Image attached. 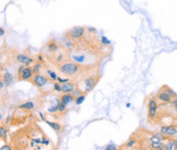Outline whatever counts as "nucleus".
<instances>
[{
  "instance_id": "1",
  "label": "nucleus",
  "mask_w": 177,
  "mask_h": 150,
  "mask_svg": "<svg viewBox=\"0 0 177 150\" xmlns=\"http://www.w3.org/2000/svg\"><path fill=\"white\" fill-rule=\"evenodd\" d=\"M10 142L14 149H54L52 142L34 120L11 134Z\"/></svg>"
},
{
  "instance_id": "2",
  "label": "nucleus",
  "mask_w": 177,
  "mask_h": 150,
  "mask_svg": "<svg viewBox=\"0 0 177 150\" xmlns=\"http://www.w3.org/2000/svg\"><path fill=\"white\" fill-rule=\"evenodd\" d=\"M101 76L98 73V67H95L93 69H91L90 72H88L87 74H85L82 78L79 79L77 83V88L80 89L83 93L88 94L90 91H92L94 89V87L99 82Z\"/></svg>"
},
{
  "instance_id": "3",
  "label": "nucleus",
  "mask_w": 177,
  "mask_h": 150,
  "mask_svg": "<svg viewBox=\"0 0 177 150\" xmlns=\"http://www.w3.org/2000/svg\"><path fill=\"white\" fill-rule=\"evenodd\" d=\"M33 117H34V115L31 110H27V109H24V108H21L17 106L11 115L9 126L10 127H18L23 124L31 122Z\"/></svg>"
},
{
  "instance_id": "4",
  "label": "nucleus",
  "mask_w": 177,
  "mask_h": 150,
  "mask_svg": "<svg viewBox=\"0 0 177 150\" xmlns=\"http://www.w3.org/2000/svg\"><path fill=\"white\" fill-rule=\"evenodd\" d=\"M176 97V94L168 86H163L156 95V99L162 103H171L172 100Z\"/></svg>"
},
{
  "instance_id": "5",
  "label": "nucleus",
  "mask_w": 177,
  "mask_h": 150,
  "mask_svg": "<svg viewBox=\"0 0 177 150\" xmlns=\"http://www.w3.org/2000/svg\"><path fill=\"white\" fill-rule=\"evenodd\" d=\"M158 115V102L156 97L150 96L147 100V122L154 123L156 122Z\"/></svg>"
},
{
  "instance_id": "6",
  "label": "nucleus",
  "mask_w": 177,
  "mask_h": 150,
  "mask_svg": "<svg viewBox=\"0 0 177 150\" xmlns=\"http://www.w3.org/2000/svg\"><path fill=\"white\" fill-rule=\"evenodd\" d=\"M30 82L36 86L37 88H39L40 90L44 87V86H47L48 84H53L54 82L49 78L48 76L45 74V75H42V74H37V75H34L33 78L30 80Z\"/></svg>"
},
{
  "instance_id": "7",
  "label": "nucleus",
  "mask_w": 177,
  "mask_h": 150,
  "mask_svg": "<svg viewBox=\"0 0 177 150\" xmlns=\"http://www.w3.org/2000/svg\"><path fill=\"white\" fill-rule=\"evenodd\" d=\"M28 51H30V50L27 49L24 52H19V53L15 54V59L17 63H21V65H24V66L34 65V62L36 61V57L31 56L30 52L28 53Z\"/></svg>"
},
{
  "instance_id": "8",
  "label": "nucleus",
  "mask_w": 177,
  "mask_h": 150,
  "mask_svg": "<svg viewBox=\"0 0 177 150\" xmlns=\"http://www.w3.org/2000/svg\"><path fill=\"white\" fill-rule=\"evenodd\" d=\"M84 35H85V29L83 27H74L64 34L67 39L71 40L73 42H77V41L81 40L84 37Z\"/></svg>"
},
{
  "instance_id": "9",
  "label": "nucleus",
  "mask_w": 177,
  "mask_h": 150,
  "mask_svg": "<svg viewBox=\"0 0 177 150\" xmlns=\"http://www.w3.org/2000/svg\"><path fill=\"white\" fill-rule=\"evenodd\" d=\"M34 72L32 66L21 67L17 70V81H29L33 78Z\"/></svg>"
},
{
  "instance_id": "10",
  "label": "nucleus",
  "mask_w": 177,
  "mask_h": 150,
  "mask_svg": "<svg viewBox=\"0 0 177 150\" xmlns=\"http://www.w3.org/2000/svg\"><path fill=\"white\" fill-rule=\"evenodd\" d=\"M160 133H162L166 137H174V136H177V129L175 126L170 125V126L162 127Z\"/></svg>"
},
{
  "instance_id": "11",
  "label": "nucleus",
  "mask_w": 177,
  "mask_h": 150,
  "mask_svg": "<svg viewBox=\"0 0 177 150\" xmlns=\"http://www.w3.org/2000/svg\"><path fill=\"white\" fill-rule=\"evenodd\" d=\"M76 89H77V83H76V82L68 81V82H65V83L62 84L61 93H73Z\"/></svg>"
},
{
  "instance_id": "12",
  "label": "nucleus",
  "mask_w": 177,
  "mask_h": 150,
  "mask_svg": "<svg viewBox=\"0 0 177 150\" xmlns=\"http://www.w3.org/2000/svg\"><path fill=\"white\" fill-rule=\"evenodd\" d=\"M63 46H61L54 39H51L48 43L46 44V52L44 54H50V53H53L57 50H60Z\"/></svg>"
},
{
  "instance_id": "13",
  "label": "nucleus",
  "mask_w": 177,
  "mask_h": 150,
  "mask_svg": "<svg viewBox=\"0 0 177 150\" xmlns=\"http://www.w3.org/2000/svg\"><path fill=\"white\" fill-rule=\"evenodd\" d=\"M75 99H76V97L72 93H62V95H60V100L67 105L72 103L73 101H75Z\"/></svg>"
},
{
  "instance_id": "14",
  "label": "nucleus",
  "mask_w": 177,
  "mask_h": 150,
  "mask_svg": "<svg viewBox=\"0 0 177 150\" xmlns=\"http://www.w3.org/2000/svg\"><path fill=\"white\" fill-rule=\"evenodd\" d=\"M47 124H48L49 126L55 131V133L56 134H60L61 132H63V130H64V126H62L61 124H58V123H56V122H50V120H45Z\"/></svg>"
},
{
  "instance_id": "15",
  "label": "nucleus",
  "mask_w": 177,
  "mask_h": 150,
  "mask_svg": "<svg viewBox=\"0 0 177 150\" xmlns=\"http://www.w3.org/2000/svg\"><path fill=\"white\" fill-rule=\"evenodd\" d=\"M36 104L33 102V101H26V102H23L18 105V107L21 108H24V109H27V110H31L33 111L35 108H36Z\"/></svg>"
},
{
  "instance_id": "16",
  "label": "nucleus",
  "mask_w": 177,
  "mask_h": 150,
  "mask_svg": "<svg viewBox=\"0 0 177 150\" xmlns=\"http://www.w3.org/2000/svg\"><path fill=\"white\" fill-rule=\"evenodd\" d=\"M7 130H6V127L3 126V124H1V127H0V137H1V140L4 141L5 143H7Z\"/></svg>"
},
{
  "instance_id": "17",
  "label": "nucleus",
  "mask_w": 177,
  "mask_h": 150,
  "mask_svg": "<svg viewBox=\"0 0 177 150\" xmlns=\"http://www.w3.org/2000/svg\"><path fill=\"white\" fill-rule=\"evenodd\" d=\"M1 81L8 84L10 81H12V76L9 73H4V75L1 74Z\"/></svg>"
},
{
  "instance_id": "18",
  "label": "nucleus",
  "mask_w": 177,
  "mask_h": 150,
  "mask_svg": "<svg viewBox=\"0 0 177 150\" xmlns=\"http://www.w3.org/2000/svg\"><path fill=\"white\" fill-rule=\"evenodd\" d=\"M86 93H83V94H81L80 96H78L76 99H75V102H76V104L77 105H79V104H81L83 101H84V99H85V97H86Z\"/></svg>"
},
{
  "instance_id": "19",
  "label": "nucleus",
  "mask_w": 177,
  "mask_h": 150,
  "mask_svg": "<svg viewBox=\"0 0 177 150\" xmlns=\"http://www.w3.org/2000/svg\"><path fill=\"white\" fill-rule=\"evenodd\" d=\"M171 106H172V108L174 109L175 113L177 115V97L172 100V102H171Z\"/></svg>"
},
{
  "instance_id": "20",
  "label": "nucleus",
  "mask_w": 177,
  "mask_h": 150,
  "mask_svg": "<svg viewBox=\"0 0 177 150\" xmlns=\"http://www.w3.org/2000/svg\"><path fill=\"white\" fill-rule=\"evenodd\" d=\"M3 34H4V31H3V29H2V28H1V36H2V35H3Z\"/></svg>"
},
{
  "instance_id": "21",
  "label": "nucleus",
  "mask_w": 177,
  "mask_h": 150,
  "mask_svg": "<svg viewBox=\"0 0 177 150\" xmlns=\"http://www.w3.org/2000/svg\"><path fill=\"white\" fill-rule=\"evenodd\" d=\"M175 127H176V129H177V124H176V125H175Z\"/></svg>"
}]
</instances>
